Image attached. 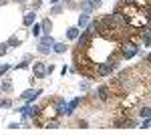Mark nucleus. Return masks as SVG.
<instances>
[{"label": "nucleus", "instance_id": "b1692460", "mask_svg": "<svg viewBox=\"0 0 151 135\" xmlns=\"http://www.w3.org/2000/svg\"><path fill=\"white\" fill-rule=\"evenodd\" d=\"M10 105H12V101H10V99H2V101H0V107H4V109H8Z\"/></svg>", "mask_w": 151, "mask_h": 135}, {"label": "nucleus", "instance_id": "cd10ccee", "mask_svg": "<svg viewBox=\"0 0 151 135\" xmlns=\"http://www.w3.org/2000/svg\"><path fill=\"white\" fill-rule=\"evenodd\" d=\"M18 127H22V125H20V123H10V125H8V129H18Z\"/></svg>", "mask_w": 151, "mask_h": 135}, {"label": "nucleus", "instance_id": "2f4dec72", "mask_svg": "<svg viewBox=\"0 0 151 135\" xmlns=\"http://www.w3.org/2000/svg\"><path fill=\"white\" fill-rule=\"evenodd\" d=\"M145 61H147V63H149V65H151V53H149V55H147V58H145Z\"/></svg>", "mask_w": 151, "mask_h": 135}, {"label": "nucleus", "instance_id": "4be33fe9", "mask_svg": "<svg viewBox=\"0 0 151 135\" xmlns=\"http://www.w3.org/2000/svg\"><path fill=\"white\" fill-rule=\"evenodd\" d=\"M8 53V43H0V56H4Z\"/></svg>", "mask_w": 151, "mask_h": 135}, {"label": "nucleus", "instance_id": "f3484780", "mask_svg": "<svg viewBox=\"0 0 151 135\" xmlns=\"http://www.w3.org/2000/svg\"><path fill=\"white\" fill-rule=\"evenodd\" d=\"M139 115H141V119H151V107H141Z\"/></svg>", "mask_w": 151, "mask_h": 135}, {"label": "nucleus", "instance_id": "7c9ffc66", "mask_svg": "<svg viewBox=\"0 0 151 135\" xmlns=\"http://www.w3.org/2000/svg\"><path fill=\"white\" fill-rule=\"evenodd\" d=\"M50 4H60V0H48Z\"/></svg>", "mask_w": 151, "mask_h": 135}, {"label": "nucleus", "instance_id": "72a5a7b5", "mask_svg": "<svg viewBox=\"0 0 151 135\" xmlns=\"http://www.w3.org/2000/svg\"><path fill=\"white\" fill-rule=\"evenodd\" d=\"M149 30H151V28H149Z\"/></svg>", "mask_w": 151, "mask_h": 135}, {"label": "nucleus", "instance_id": "9d476101", "mask_svg": "<svg viewBox=\"0 0 151 135\" xmlns=\"http://www.w3.org/2000/svg\"><path fill=\"white\" fill-rule=\"evenodd\" d=\"M91 22V14L89 12H83V14H79V20H77V26L81 28V30H85V26Z\"/></svg>", "mask_w": 151, "mask_h": 135}, {"label": "nucleus", "instance_id": "6ab92c4d", "mask_svg": "<svg viewBox=\"0 0 151 135\" xmlns=\"http://www.w3.org/2000/svg\"><path fill=\"white\" fill-rule=\"evenodd\" d=\"M42 32V24H32V36H40Z\"/></svg>", "mask_w": 151, "mask_h": 135}, {"label": "nucleus", "instance_id": "0eeeda50", "mask_svg": "<svg viewBox=\"0 0 151 135\" xmlns=\"http://www.w3.org/2000/svg\"><path fill=\"white\" fill-rule=\"evenodd\" d=\"M32 75H35L36 79L47 77V65H45V63H35V65H32Z\"/></svg>", "mask_w": 151, "mask_h": 135}, {"label": "nucleus", "instance_id": "423d86ee", "mask_svg": "<svg viewBox=\"0 0 151 135\" xmlns=\"http://www.w3.org/2000/svg\"><path fill=\"white\" fill-rule=\"evenodd\" d=\"M91 40H93V36H91V34H89L87 30H85V32H83V34H79V38H77V48H79V51L87 48V45H89Z\"/></svg>", "mask_w": 151, "mask_h": 135}, {"label": "nucleus", "instance_id": "7ed1b4c3", "mask_svg": "<svg viewBox=\"0 0 151 135\" xmlns=\"http://www.w3.org/2000/svg\"><path fill=\"white\" fill-rule=\"evenodd\" d=\"M52 45H55V38L50 34H45L40 40H38V53L40 55H48L52 51Z\"/></svg>", "mask_w": 151, "mask_h": 135}, {"label": "nucleus", "instance_id": "473e14b6", "mask_svg": "<svg viewBox=\"0 0 151 135\" xmlns=\"http://www.w3.org/2000/svg\"><path fill=\"white\" fill-rule=\"evenodd\" d=\"M14 2H18V4H24V2H26V0H14Z\"/></svg>", "mask_w": 151, "mask_h": 135}, {"label": "nucleus", "instance_id": "bb28decb", "mask_svg": "<svg viewBox=\"0 0 151 135\" xmlns=\"http://www.w3.org/2000/svg\"><path fill=\"white\" fill-rule=\"evenodd\" d=\"M26 67H28V61H22V63L16 65V69H26Z\"/></svg>", "mask_w": 151, "mask_h": 135}, {"label": "nucleus", "instance_id": "412c9836", "mask_svg": "<svg viewBox=\"0 0 151 135\" xmlns=\"http://www.w3.org/2000/svg\"><path fill=\"white\" fill-rule=\"evenodd\" d=\"M12 89V85H10V81H4V83H2V85H0V91H2V93H8V91Z\"/></svg>", "mask_w": 151, "mask_h": 135}, {"label": "nucleus", "instance_id": "ddd939ff", "mask_svg": "<svg viewBox=\"0 0 151 135\" xmlns=\"http://www.w3.org/2000/svg\"><path fill=\"white\" fill-rule=\"evenodd\" d=\"M65 107H67L65 99H57V101H55V113H57V115H65Z\"/></svg>", "mask_w": 151, "mask_h": 135}, {"label": "nucleus", "instance_id": "aec40b11", "mask_svg": "<svg viewBox=\"0 0 151 135\" xmlns=\"http://www.w3.org/2000/svg\"><path fill=\"white\" fill-rule=\"evenodd\" d=\"M6 43H8V46H18L20 45V38H18V36H10Z\"/></svg>", "mask_w": 151, "mask_h": 135}, {"label": "nucleus", "instance_id": "393cba45", "mask_svg": "<svg viewBox=\"0 0 151 135\" xmlns=\"http://www.w3.org/2000/svg\"><path fill=\"white\" fill-rule=\"evenodd\" d=\"M151 127V119H143V123H141V129H149Z\"/></svg>", "mask_w": 151, "mask_h": 135}, {"label": "nucleus", "instance_id": "1a4fd4ad", "mask_svg": "<svg viewBox=\"0 0 151 135\" xmlns=\"http://www.w3.org/2000/svg\"><path fill=\"white\" fill-rule=\"evenodd\" d=\"M79 103H81V97H77V99L69 101V103H67V107H65V115H67V117H70V115L75 113V109L79 107Z\"/></svg>", "mask_w": 151, "mask_h": 135}, {"label": "nucleus", "instance_id": "c85d7f7f", "mask_svg": "<svg viewBox=\"0 0 151 135\" xmlns=\"http://www.w3.org/2000/svg\"><path fill=\"white\" fill-rule=\"evenodd\" d=\"M52 71H55V65H48V67H47V75H50Z\"/></svg>", "mask_w": 151, "mask_h": 135}, {"label": "nucleus", "instance_id": "c756f323", "mask_svg": "<svg viewBox=\"0 0 151 135\" xmlns=\"http://www.w3.org/2000/svg\"><path fill=\"white\" fill-rule=\"evenodd\" d=\"M79 127L81 129H87V121H79Z\"/></svg>", "mask_w": 151, "mask_h": 135}, {"label": "nucleus", "instance_id": "a211bd4d", "mask_svg": "<svg viewBox=\"0 0 151 135\" xmlns=\"http://www.w3.org/2000/svg\"><path fill=\"white\" fill-rule=\"evenodd\" d=\"M81 8H83V12H89V14H91V12H93V6H91V0H89V2H81Z\"/></svg>", "mask_w": 151, "mask_h": 135}, {"label": "nucleus", "instance_id": "f8f14e48", "mask_svg": "<svg viewBox=\"0 0 151 135\" xmlns=\"http://www.w3.org/2000/svg\"><path fill=\"white\" fill-rule=\"evenodd\" d=\"M79 34H81V28H79V26H70V28H67V36H69V40H77Z\"/></svg>", "mask_w": 151, "mask_h": 135}, {"label": "nucleus", "instance_id": "9b49d317", "mask_svg": "<svg viewBox=\"0 0 151 135\" xmlns=\"http://www.w3.org/2000/svg\"><path fill=\"white\" fill-rule=\"evenodd\" d=\"M35 20H36V14H35V10L26 12V14L22 16V24H24V26H32V24H35Z\"/></svg>", "mask_w": 151, "mask_h": 135}, {"label": "nucleus", "instance_id": "2eb2a0df", "mask_svg": "<svg viewBox=\"0 0 151 135\" xmlns=\"http://www.w3.org/2000/svg\"><path fill=\"white\" fill-rule=\"evenodd\" d=\"M52 51H55L57 55H63V53L67 51V45H65V43H55V45H52Z\"/></svg>", "mask_w": 151, "mask_h": 135}, {"label": "nucleus", "instance_id": "20e7f679", "mask_svg": "<svg viewBox=\"0 0 151 135\" xmlns=\"http://www.w3.org/2000/svg\"><path fill=\"white\" fill-rule=\"evenodd\" d=\"M18 111H20V115H22V117H28V119H36V117L40 115V109H38L36 105H32V103L24 105L22 109H18Z\"/></svg>", "mask_w": 151, "mask_h": 135}, {"label": "nucleus", "instance_id": "5701e85b", "mask_svg": "<svg viewBox=\"0 0 151 135\" xmlns=\"http://www.w3.org/2000/svg\"><path fill=\"white\" fill-rule=\"evenodd\" d=\"M8 71H10V65H0V77H2V75H6Z\"/></svg>", "mask_w": 151, "mask_h": 135}, {"label": "nucleus", "instance_id": "f257e3e1", "mask_svg": "<svg viewBox=\"0 0 151 135\" xmlns=\"http://www.w3.org/2000/svg\"><path fill=\"white\" fill-rule=\"evenodd\" d=\"M119 53H121V58L123 61H129V58H133L135 55H139V45L133 43V40H127V43H123V45L119 46Z\"/></svg>", "mask_w": 151, "mask_h": 135}, {"label": "nucleus", "instance_id": "6e6552de", "mask_svg": "<svg viewBox=\"0 0 151 135\" xmlns=\"http://www.w3.org/2000/svg\"><path fill=\"white\" fill-rule=\"evenodd\" d=\"M97 95H99V99H101V101H107V99L113 95V91H111L109 85H99V87H97Z\"/></svg>", "mask_w": 151, "mask_h": 135}, {"label": "nucleus", "instance_id": "39448f33", "mask_svg": "<svg viewBox=\"0 0 151 135\" xmlns=\"http://www.w3.org/2000/svg\"><path fill=\"white\" fill-rule=\"evenodd\" d=\"M40 93H42L40 89H26V91L22 93V95H20V99H22L24 103H32V101L36 99V97L40 95Z\"/></svg>", "mask_w": 151, "mask_h": 135}, {"label": "nucleus", "instance_id": "f03ea898", "mask_svg": "<svg viewBox=\"0 0 151 135\" xmlns=\"http://www.w3.org/2000/svg\"><path fill=\"white\" fill-rule=\"evenodd\" d=\"M117 63H119V58H107L105 63H99L97 65V75L99 77H109L117 69Z\"/></svg>", "mask_w": 151, "mask_h": 135}, {"label": "nucleus", "instance_id": "a878e982", "mask_svg": "<svg viewBox=\"0 0 151 135\" xmlns=\"http://www.w3.org/2000/svg\"><path fill=\"white\" fill-rule=\"evenodd\" d=\"M91 6H93V10L99 8V6H101V0H91Z\"/></svg>", "mask_w": 151, "mask_h": 135}, {"label": "nucleus", "instance_id": "4468645a", "mask_svg": "<svg viewBox=\"0 0 151 135\" xmlns=\"http://www.w3.org/2000/svg\"><path fill=\"white\" fill-rule=\"evenodd\" d=\"M45 127H47V129H57V127H60V119H58V117L47 119V121H45Z\"/></svg>", "mask_w": 151, "mask_h": 135}, {"label": "nucleus", "instance_id": "dca6fc26", "mask_svg": "<svg viewBox=\"0 0 151 135\" xmlns=\"http://www.w3.org/2000/svg\"><path fill=\"white\" fill-rule=\"evenodd\" d=\"M42 32L45 34H50V28H52V22H50V20H48V18H45V20H42Z\"/></svg>", "mask_w": 151, "mask_h": 135}]
</instances>
